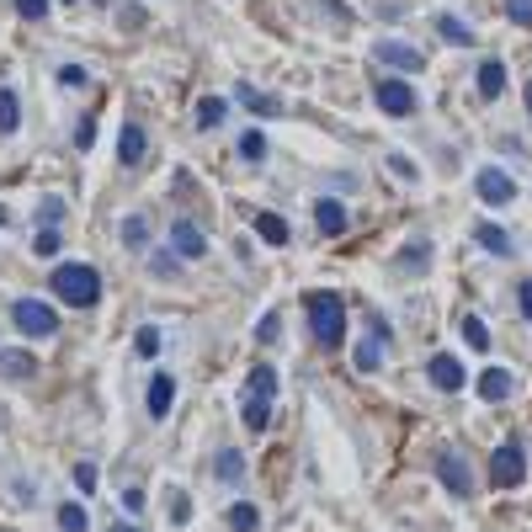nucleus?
<instances>
[{
	"instance_id": "1",
	"label": "nucleus",
	"mask_w": 532,
	"mask_h": 532,
	"mask_svg": "<svg viewBox=\"0 0 532 532\" xmlns=\"http://www.w3.org/2000/svg\"><path fill=\"white\" fill-rule=\"evenodd\" d=\"M48 288H53V298H64V304H75V309H91V304L101 298V272L85 266V261H64V266H53Z\"/></svg>"
},
{
	"instance_id": "2",
	"label": "nucleus",
	"mask_w": 532,
	"mask_h": 532,
	"mask_svg": "<svg viewBox=\"0 0 532 532\" xmlns=\"http://www.w3.org/2000/svg\"><path fill=\"white\" fill-rule=\"evenodd\" d=\"M309 330L320 346H341L346 336V304L336 293H309Z\"/></svg>"
},
{
	"instance_id": "3",
	"label": "nucleus",
	"mask_w": 532,
	"mask_h": 532,
	"mask_svg": "<svg viewBox=\"0 0 532 532\" xmlns=\"http://www.w3.org/2000/svg\"><path fill=\"white\" fill-rule=\"evenodd\" d=\"M272 394H277V373L272 368H250V378H245V426L250 432H261L272 421Z\"/></svg>"
},
{
	"instance_id": "4",
	"label": "nucleus",
	"mask_w": 532,
	"mask_h": 532,
	"mask_svg": "<svg viewBox=\"0 0 532 532\" xmlns=\"http://www.w3.org/2000/svg\"><path fill=\"white\" fill-rule=\"evenodd\" d=\"M11 320H16V330L32 336V341H43V336L59 330V314H53L48 304H37V298H16V304H11Z\"/></svg>"
},
{
	"instance_id": "5",
	"label": "nucleus",
	"mask_w": 532,
	"mask_h": 532,
	"mask_svg": "<svg viewBox=\"0 0 532 532\" xmlns=\"http://www.w3.org/2000/svg\"><path fill=\"white\" fill-rule=\"evenodd\" d=\"M522 474H528L522 448H517V442L496 448V458H490V485H496V490H517V485H522Z\"/></svg>"
},
{
	"instance_id": "6",
	"label": "nucleus",
	"mask_w": 532,
	"mask_h": 532,
	"mask_svg": "<svg viewBox=\"0 0 532 532\" xmlns=\"http://www.w3.org/2000/svg\"><path fill=\"white\" fill-rule=\"evenodd\" d=\"M474 187H480V197H485L490 208H501V202H512V197H517V181H512L506 171H496V165H485V171L474 176Z\"/></svg>"
},
{
	"instance_id": "7",
	"label": "nucleus",
	"mask_w": 532,
	"mask_h": 532,
	"mask_svg": "<svg viewBox=\"0 0 532 532\" xmlns=\"http://www.w3.org/2000/svg\"><path fill=\"white\" fill-rule=\"evenodd\" d=\"M426 378H432L442 394H453V389H464V384H469V378H464V362H458L453 352H437V357L426 362Z\"/></svg>"
},
{
	"instance_id": "8",
	"label": "nucleus",
	"mask_w": 532,
	"mask_h": 532,
	"mask_svg": "<svg viewBox=\"0 0 532 532\" xmlns=\"http://www.w3.org/2000/svg\"><path fill=\"white\" fill-rule=\"evenodd\" d=\"M171 250L187 256V261H197V256H208V240H202V229H197L192 218H176V224H171Z\"/></svg>"
},
{
	"instance_id": "9",
	"label": "nucleus",
	"mask_w": 532,
	"mask_h": 532,
	"mask_svg": "<svg viewBox=\"0 0 532 532\" xmlns=\"http://www.w3.org/2000/svg\"><path fill=\"white\" fill-rule=\"evenodd\" d=\"M378 107H384L389 117H410V112H416V91H410L405 80H384V85H378Z\"/></svg>"
},
{
	"instance_id": "10",
	"label": "nucleus",
	"mask_w": 532,
	"mask_h": 532,
	"mask_svg": "<svg viewBox=\"0 0 532 532\" xmlns=\"http://www.w3.org/2000/svg\"><path fill=\"white\" fill-rule=\"evenodd\" d=\"M474 389H480V400H485V405H501V400H512L517 378H512L506 368H485V373L474 378Z\"/></svg>"
},
{
	"instance_id": "11",
	"label": "nucleus",
	"mask_w": 532,
	"mask_h": 532,
	"mask_svg": "<svg viewBox=\"0 0 532 532\" xmlns=\"http://www.w3.org/2000/svg\"><path fill=\"white\" fill-rule=\"evenodd\" d=\"M378 59H384L389 69H421V64H426V53H421V48H410V43H400V37L378 43Z\"/></svg>"
},
{
	"instance_id": "12",
	"label": "nucleus",
	"mask_w": 532,
	"mask_h": 532,
	"mask_svg": "<svg viewBox=\"0 0 532 532\" xmlns=\"http://www.w3.org/2000/svg\"><path fill=\"white\" fill-rule=\"evenodd\" d=\"M314 224H320V234H346V202L341 197H320L314 202Z\"/></svg>"
},
{
	"instance_id": "13",
	"label": "nucleus",
	"mask_w": 532,
	"mask_h": 532,
	"mask_svg": "<svg viewBox=\"0 0 532 532\" xmlns=\"http://www.w3.org/2000/svg\"><path fill=\"white\" fill-rule=\"evenodd\" d=\"M437 480H442L453 496H469V490H474V480H469V469H464L458 453H442V458H437Z\"/></svg>"
},
{
	"instance_id": "14",
	"label": "nucleus",
	"mask_w": 532,
	"mask_h": 532,
	"mask_svg": "<svg viewBox=\"0 0 532 532\" xmlns=\"http://www.w3.org/2000/svg\"><path fill=\"white\" fill-rule=\"evenodd\" d=\"M474 240H480L490 256H517V240H512L501 224H490V218H485V224H474Z\"/></svg>"
},
{
	"instance_id": "15",
	"label": "nucleus",
	"mask_w": 532,
	"mask_h": 532,
	"mask_svg": "<svg viewBox=\"0 0 532 532\" xmlns=\"http://www.w3.org/2000/svg\"><path fill=\"white\" fill-rule=\"evenodd\" d=\"M171 405H176V378H171V373H155V378H149V416L160 421V416H171Z\"/></svg>"
},
{
	"instance_id": "16",
	"label": "nucleus",
	"mask_w": 532,
	"mask_h": 532,
	"mask_svg": "<svg viewBox=\"0 0 532 532\" xmlns=\"http://www.w3.org/2000/svg\"><path fill=\"white\" fill-rule=\"evenodd\" d=\"M474 85H480V96H485V101H496V96L506 91V64H501V59H485Z\"/></svg>"
},
{
	"instance_id": "17",
	"label": "nucleus",
	"mask_w": 532,
	"mask_h": 532,
	"mask_svg": "<svg viewBox=\"0 0 532 532\" xmlns=\"http://www.w3.org/2000/svg\"><path fill=\"white\" fill-rule=\"evenodd\" d=\"M384 341L389 336H368V341H357V352H352V362H357V373H378V362H384Z\"/></svg>"
},
{
	"instance_id": "18",
	"label": "nucleus",
	"mask_w": 532,
	"mask_h": 532,
	"mask_svg": "<svg viewBox=\"0 0 532 532\" xmlns=\"http://www.w3.org/2000/svg\"><path fill=\"white\" fill-rule=\"evenodd\" d=\"M117 160H123V165H139V160H144V128H139V123L123 128V139H117Z\"/></svg>"
},
{
	"instance_id": "19",
	"label": "nucleus",
	"mask_w": 532,
	"mask_h": 532,
	"mask_svg": "<svg viewBox=\"0 0 532 532\" xmlns=\"http://www.w3.org/2000/svg\"><path fill=\"white\" fill-rule=\"evenodd\" d=\"M240 101H245L250 112H261V117H277V112H282V101L266 96V91H256V85H240Z\"/></svg>"
},
{
	"instance_id": "20",
	"label": "nucleus",
	"mask_w": 532,
	"mask_h": 532,
	"mask_svg": "<svg viewBox=\"0 0 532 532\" xmlns=\"http://www.w3.org/2000/svg\"><path fill=\"white\" fill-rule=\"evenodd\" d=\"M256 234H261L266 245H288V224H282L277 213H256Z\"/></svg>"
},
{
	"instance_id": "21",
	"label": "nucleus",
	"mask_w": 532,
	"mask_h": 532,
	"mask_svg": "<svg viewBox=\"0 0 532 532\" xmlns=\"http://www.w3.org/2000/svg\"><path fill=\"white\" fill-rule=\"evenodd\" d=\"M421 266H432V240H416L400 250V272H421Z\"/></svg>"
},
{
	"instance_id": "22",
	"label": "nucleus",
	"mask_w": 532,
	"mask_h": 532,
	"mask_svg": "<svg viewBox=\"0 0 532 532\" xmlns=\"http://www.w3.org/2000/svg\"><path fill=\"white\" fill-rule=\"evenodd\" d=\"M0 373H5V378H32L37 362H32L27 352H0Z\"/></svg>"
},
{
	"instance_id": "23",
	"label": "nucleus",
	"mask_w": 532,
	"mask_h": 532,
	"mask_svg": "<svg viewBox=\"0 0 532 532\" xmlns=\"http://www.w3.org/2000/svg\"><path fill=\"white\" fill-rule=\"evenodd\" d=\"M229 528H234V532H256V528H261V512H256L250 501H234V506H229Z\"/></svg>"
},
{
	"instance_id": "24",
	"label": "nucleus",
	"mask_w": 532,
	"mask_h": 532,
	"mask_svg": "<svg viewBox=\"0 0 532 532\" xmlns=\"http://www.w3.org/2000/svg\"><path fill=\"white\" fill-rule=\"evenodd\" d=\"M218 480H224V485H240V480H245V458H240L234 448L218 453Z\"/></svg>"
},
{
	"instance_id": "25",
	"label": "nucleus",
	"mask_w": 532,
	"mask_h": 532,
	"mask_svg": "<svg viewBox=\"0 0 532 532\" xmlns=\"http://www.w3.org/2000/svg\"><path fill=\"white\" fill-rule=\"evenodd\" d=\"M16 123H21V101H16V91L0 85V133H16Z\"/></svg>"
},
{
	"instance_id": "26",
	"label": "nucleus",
	"mask_w": 532,
	"mask_h": 532,
	"mask_svg": "<svg viewBox=\"0 0 532 532\" xmlns=\"http://www.w3.org/2000/svg\"><path fill=\"white\" fill-rule=\"evenodd\" d=\"M224 112H229V107H224L218 96H202V101H197V128H218Z\"/></svg>"
},
{
	"instance_id": "27",
	"label": "nucleus",
	"mask_w": 532,
	"mask_h": 532,
	"mask_svg": "<svg viewBox=\"0 0 532 532\" xmlns=\"http://www.w3.org/2000/svg\"><path fill=\"white\" fill-rule=\"evenodd\" d=\"M458 330H464V341H469L474 352H485V346H490V330H485V320H480V314H464V325H458Z\"/></svg>"
},
{
	"instance_id": "28",
	"label": "nucleus",
	"mask_w": 532,
	"mask_h": 532,
	"mask_svg": "<svg viewBox=\"0 0 532 532\" xmlns=\"http://www.w3.org/2000/svg\"><path fill=\"white\" fill-rule=\"evenodd\" d=\"M240 155H245V160H266V133H261V128H245V133H240Z\"/></svg>"
},
{
	"instance_id": "29",
	"label": "nucleus",
	"mask_w": 532,
	"mask_h": 532,
	"mask_svg": "<svg viewBox=\"0 0 532 532\" xmlns=\"http://www.w3.org/2000/svg\"><path fill=\"white\" fill-rule=\"evenodd\" d=\"M437 32H442L448 43H474V32H469L458 16H437Z\"/></svg>"
},
{
	"instance_id": "30",
	"label": "nucleus",
	"mask_w": 532,
	"mask_h": 532,
	"mask_svg": "<svg viewBox=\"0 0 532 532\" xmlns=\"http://www.w3.org/2000/svg\"><path fill=\"white\" fill-rule=\"evenodd\" d=\"M133 352H139V357H155V352H160V330H155V325H139V330H133Z\"/></svg>"
},
{
	"instance_id": "31",
	"label": "nucleus",
	"mask_w": 532,
	"mask_h": 532,
	"mask_svg": "<svg viewBox=\"0 0 532 532\" xmlns=\"http://www.w3.org/2000/svg\"><path fill=\"white\" fill-rule=\"evenodd\" d=\"M123 240H128V245H133V250H139V245H144V240H149V218H144V213H133V218H128V224H123Z\"/></svg>"
},
{
	"instance_id": "32",
	"label": "nucleus",
	"mask_w": 532,
	"mask_h": 532,
	"mask_svg": "<svg viewBox=\"0 0 532 532\" xmlns=\"http://www.w3.org/2000/svg\"><path fill=\"white\" fill-rule=\"evenodd\" d=\"M59 528H64V532H85V528H91V517H85L80 506H59Z\"/></svg>"
},
{
	"instance_id": "33",
	"label": "nucleus",
	"mask_w": 532,
	"mask_h": 532,
	"mask_svg": "<svg viewBox=\"0 0 532 532\" xmlns=\"http://www.w3.org/2000/svg\"><path fill=\"white\" fill-rule=\"evenodd\" d=\"M277 336H282V314L272 309V314H261V325H256V341H266V346H272Z\"/></svg>"
},
{
	"instance_id": "34",
	"label": "nucleus",
	"mask_w": 532,
	"mask_h": 532,
	"mask_svg": "<svg viewBox=\"0 0 532 532\" xmlns=\"http://www.w3.org/2000/svg\"><path fill=\"white\" fill-rule=\"evenodd\" d=\"M165 506H171V522H187V517H192V501H187V490H171V496H165Z\"/></svg>"
},
{
	"instance_id": "35",
	"label": "nucleus",
	"mask_w": 532,
	"mask_h": 532,
	"mask_svg": "<svg viewBox=\"0 0 532 532\" xmlns=\"http://www.w3.org/2000/svg\"><path fill=\"white\" fill-rule=\"evenodd\" d=\"M389 171H394V176H400V181H416V176H421V171H416V160H410V155H389Z\"/></svg>"
},
{
	"instance_id": "36",
	"label": "nucleus",
	"mask_w": 532,
	"mask_h": 532,
	"mask_svg": "<svg viewBox=\"0 0 532 532\" xmlns=\"http://www.w3.org/2000/svg\"><path fill=\"white\" fill-rule=\"evenodd\" d=\"M32 250H37V256H53V250H59V229H53V224H48V229H37Z\"/></svg>"
},
{
	"instance_id": "37",
	"label": "nucleus",
	"mask_w": 532,
	"mask_h": 532,
	"mask_svg": "<svg viewBox=\"0 0 532 532\" xmlns=\"http://www.w3.org/2000/svg\"><path fill=\"white\" fill-rule=\"evenodd\" d=\"M506 16H512L517 27H532V0H506Z\"/></svg>"
},
{
	"instance_id": "38",
	"label": "nucleus",
	"mask_w": 532,
	"mask_h": 532,
	"mask_svg": "<svg viewBox=\"0 0 532 532\" xmlns=\"http://www.w3.org/2000/svg\"><path fill=\"white\" fill-rule=\"evenodd\" d=\"M75 485L91 496V490H96V464H75Z\"/></svg>"
},
{
	"instance_id": "39",
	"label": "nucleus",
	"mask_w": 532,
	"mask_h": 532,
	"mask_svg": "<svg viewBox=\"0 0 532 532\" xmlns=\"http://www.w3.org/2000/svg\"><path fill=\"white\" fill-rule=\"evenodd\" d=\"M43 11H48V0H16V16H21V21H37Z\"/></svg>"
},
{
	"instance_id": "40",
	"label": "nucleus",
	"mask_w": 532,
	"mask_h": 532,
	"mask_svg": "<svg viewBox=\"0 0 532 532\" xmlns=\"http://www.w3.org/2000/svg\"><path fill=\"white\" fill-rule=\"evenodd\" d=\"M75 144H80V149H91V144H96V123H91V117L75 128Z\"/></svg>"
},
{
	"instance_id": "41",
	"label": "nucleus",
	"mask_w": 532,
	"mask_h": 532,
	"mask_svg": "<svg viewBox=\"0 0 532 532\" xmlns=\"http://www.w3.org/2000/svg\"><path fill=\"white\" fill-rule=\"evenodd\" d=\"M59 80H64V85H85V69H80V64H64Z\"/></svg>"
},
{
	"instance_id": "42",
	"label": "nucleus",
	"mask_w": 532,
	"mask_h": 532,
	"mask_svg": "<svg viewBox=\"0 0 532 532\" xmlns=\"http://www.w3.org/2000/svg\"><path fill=\"white\" fill-rule=\"evenodd\" d=\"M59 218H64V202H59V197H48V202H43V224H59Z\"/></svg>"
},
{
	"instance_id": "43",
	"label": "nucleus",
	"mask_w": 532,
	"mask_h": 532,
	"mask_svg": "<svg viewBox=\"0 0 532 532\" xmlns=\"http://www.w3.org/2000/svg\"><path fill=\"white\" fill-rule=\"evenodd\" d=\"M144 506V490H123V512H139Z\"/></svg>"
},
{
	"instance_id": "44",
	"label": "nucleus",
	"mask_w": 532,
	"mask_h": 532,
	"mask_svg": "<svg viewBox=\"0 0 532 532\" xmlns=\"http://www.w3.org/2000/svg\"><path fill=\"white\" fill-rule=\"evenodd\" d=\"M517 298H522V314L532 320V282H522V288H517Z\"/></svg>"
},
{
	"instance_id": "45",
	"label": "nucleus",
	"mask_w": 532,
	"mask_h": 532,
	"mask_svg": "<svg viewBox=\"0 0 532 532\" xmlns=\"http://www.w3.org/2000/svg\"><path fill=\"white\" fill-rule=\"evenodd\" d=\"M112 532H139V528H133V522H117V528H112Z\"/></svg>"
},
{
	"instance_id": "46",
	"label": "nucleus",
	"mask_w": 532,
	"mask_h": 532,
	"mask_svg": "<svg viewBox=\"0 0 532 532\" xmlns=\"http://www.w3.org/2000/svg\"><path fill=\"white\" fill-rule=\"evenodd\" d=\"M528 112H532V80H528Z\"/></svg>"
}]
</instances>
